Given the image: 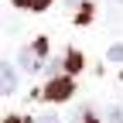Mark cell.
<instances>
[{"label": "cell", "mask_w": 123, "mask_h": 123, "mask_svg": "<svg viewBox=\"0 0 123 123\" xmlns=\"http://www.w3.org/2000/svg\"><path fill=\"white\" fill-rule=\"evenodd\" d=\"M14 4H17V7H24V10H44L51 0H14Z\"/></svg>", "instance_id": "cell-4"}, {"label": "cell", "mask_w": 123, "mask_h": 123, "mask_svg": "<svg viewBox=\"0 0 123 123\" xmlns=\"http://www.w3.org/2000/svg\"><path fill=\"white\" fill-rule=\"evenodd\" d=\"M4 123H24V120H21V116H7Z\"/></svg>", "instance_id": "cell-10"}, {"label": "cell", "mask_w": 123, "mask_h": 123, "mask_svg": "<svg viewBox=\"0 0 123 123\" xmlns=\"http://www.w3.org/2000/svg\"><path fill=\"white\" fill-rule=\"evenodd\" d=\"M34 123H62V120H58V116H51V113H44V116H38Z\"/></svg>", "instance_id": "cell-7"}, {"label": "cell", "mask_w": 123, "mask_h": 123, "mask_svg": "<svg viewBox=\"0 0 123 123\" xmlns=\"http://www.w3.org/2000/svg\"><path fill=\"white\" fill-rule=\"evenodd\" d=\"M65 4H68V7H79V4H86V0H65Z\"/></svg>", "instance_id": "cell-11"}, {"label": "cell", "mask_w": 123, "mask_h": 123, "mask_svg": "<svg viewBox=\"0 0 123 123\" xmlns=\"http://www.w3.org/2000/svg\"><path fill=\"white\" fill-rule=\"evenodd\" d=\"M21 68L24 72H31V75H34V72H41L44 68V62H48V41H44V38H34V41H31L27 44V48L21 51Z\"/></svg>", "instance_id": "cell-1"}, {"label": "cell", "mask_w": 123, "mask_h": 123, "mask_svg": "<svg viewBox=\"0 0 123 123\" xmlns=\"http://www.w3.org/2000/svg\"><path fill=\"white\" fill-rule=\"evenodd\" d=\"M72 92H75V82L68 79V75H58V79H51L48 86H44V92H41V96L48 99V103H65Z\"/></svg>", "instance_id": "cell-2"}, {"label": "cell", "mask_w": 123, "mask_h": 123, "mask_svg": "<svg viewBox=\"0 0 123 123\" xmlns=\"http://www.w3.org/2000/svg\"><path fill=\"white\" fill-rule=\"evenodd\" d=\"M14 86H17V75H14V68L7 65V62H0V96H10Z\"/></svg>", "instance_id": "cell-3"}, {"label": "cell", "mask_w": 123, "mask_h": 123, "mask_svg": "<svg viewBox=\"0 0 123 123\" xmlns=\"http://www.w3.org/2000/svg\"><path fill=\"white\" fill-rule=\"evenodd\" d=\"M120 4H123V0H120Z\"/></svg>", "instance_id": "cell-12"}, {"label": "cell", "mask_w": 123, "mask_h": 123, "mask_svg": "<svg viewBox=\"0 0 123 123\" xmlns=\"http://www.w3.org/2000/svg\"><path fill=\"white\" fill-rule=\"evenodd\" d=\"M110 123H123V110H120V106H116L113 113H110Z\"/></svg>", "instance_id": "cell-9"}, {"label": "cell", "mask_w": 123, "mask_h": 123, "mask_svg": "<svg viewBox=\"0 0 123 123\" xmlns=\"http://www.w3.org/2000/svg\"><path fill=\"white\" fill-rule=\"evenodd\" d=\"M65 68H68V72H79V68H82V55H79V51H68Z\"/></svg>", "instance_id": "cell-5"}, {"label": "cell", "mask_w": 123, "mask_h": 123, "mask_svg": "<svg viewBox=\"0 0 123 123\" xmlns=\"http://www.w3.org/2000/svg\"><path fill=\"white\" fill-rule=\"evenodd\" d=\"M79 123H96V116H92V110H82V116H79Z\"/></svg>", "instance_id": "cell-8"}, {"label": "cell", "mask_w": 123, "mask_h": 123, "mask_svg": "<svg viewBox=\"0 0 123 123\" xmlns=\"http://www.w3.org/2000/svg\"><path fill=\"white\" fill-rule=\"evenodd\" d=\"M110 58H113V62H120V65H123V44H113V48H110Z\"/></svg>", "instance_id": "cell-6"}]
</instances>
